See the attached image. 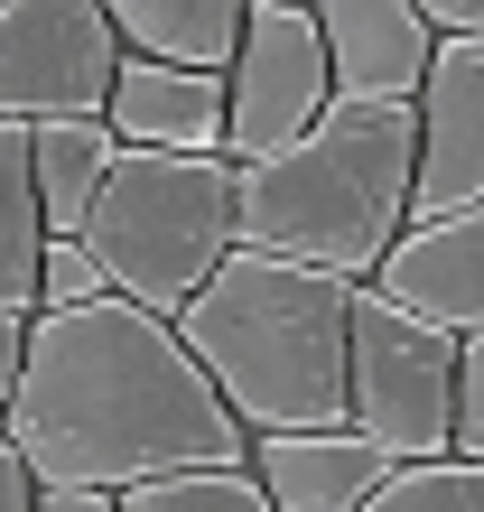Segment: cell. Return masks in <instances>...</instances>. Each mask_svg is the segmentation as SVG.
I'll list each match as a JSON object with an SVG mask.
<instances>
[{
	"label": "cell",
	"instance_id": "6da1fadb",
	"mask_svg": "<svg viewBox=\"0 0 484 512\" xmlns=\"http://www.w3.org/2000/svg\"><path fill=\"white\" fill-rule=\"evenodd\" d=\"M0 438L19 447V466L38 485H66V494L215 475V466H242V447H252L233 429V410L205 391V373L187 364V345L121 298L28 317V354H19Z\"/></svg>",
	"mask_w": 484,
	"mask_h": 512
},
{
	"label": "cell",
	"instance_id": "7a4b0ae2",
	"mask_svg": "<svg viewBox=\"0 0 484 512\" xmlns=\"http://www.w3.org/2000/svg\"><path fill=\"white\" fill-rule=\"evenodd\" d=\"M345 326V280L270 252H224L215 280L168 317V336L187 345V364L233 410L242 438H308L345 429Z\"/></svg>",
	"mask_w": 484,
	"mask_h": 512
},
{
	"label": "cell",
	"instance_id": "3957f363",
	"mask_svg": "<svg viewBox=\"0 0 484 512\" xmlns=\"http://www.w3.org/2000/svg\"><path fill=\"white\" fill-rule=\"evenodd\" d=\"M410 233V103H326L308 140L233 168V252H270L373 289L382 252Z\"/></svg>",
	"mask_w": 484,
	"mask_h": 512
},
{
	"label": "cell",
	"instance_id": "277c9868",
	"mask_svg": "<svg viewBox=\"0 0 484 512\" xmlns=\"http://www.w3.org/2000/svg\"><path fill=\"white\" fill-rule=\"evenodd\" d=\"M94 252L103 289L140 317H177L187 298L215 280L233 252V168L224 159H149V149H112V177L94 215L75 233Z\"/></svg>",
	"mask_w": 484,
	"mask_h": 512
},
{
	"label": "cell",
	"instance_id": "5b68a950",
	"mask_svg": "<svg viewBox=\"0 0 484 512\" xmlns=\"http://www.w3.org/2000/svg\"><path fill=\"white\" fill-rule=\"evenodd\" d=\"M447 401H457V336L401 317L391 298L354 289L345 326V429L391 466L447 457Z\"/></svg>",
	"mask_w": 484,
	"mask_h": 512
},
{
	"label": "cell",
	"instance_id": "8992f818",
	"mask_svg": "<svg viewBox=\"0 0 484 512\" xmlns=\"http://www.w3.org/2000/svg\"><path fill=\"white\" fill-rule=\"evenodd\" d=\"M326 38L298 0H242V47L224 66V168H261L326 122Z\"/></svg>",
	"mask_w": 484,
	"mask_h": 512
},
{
	"label": "cell",
	"instance_id": "52a82bcc",
	"mask_svg": "<svg viewBox=\"0 0 484 512\" xmlns=\"http://www.w3.org/2000/svg\"><path fill=\"white\" fill-rule=\"evenodd\" d=\"M121 75L103 0H0V122H103V94Z\"/></svg>",
	"mask_w": 484,
	"mask_h": 512
},
{
	"label": "cell",
	"instance_id": "ba28073f",
	"mask_svg": "<svg viewBox=\"0 0 484 512\" xmlns=\"http://www.w3.org/2000/svg\"><path fill=\"white\" fill-rule=\"evenodd\" d=\"M484 205V47L438 38L410 103V224Z\"/></svg>",
	"mask_w": 484,
	"mask_h": 512
},
{
	"label": "cell",
	"instance_id": "9c48e42d",
	"mask_svg": "<svg viewBox=\"0 0 484 512\" xmlns=\"http://www.w3.org/2000/svg\"><path fill=\"white\" fill-rule=\"evenodd\" d=\"M373 298H391L401 317L438 326V336H484V205L410 224L401 243L382 252Z\"/></svg>",
	"mask_w": 484,
	"mask_h": 512
},
{
	"label": "cell",
	"instance_id": "30bf717a",
	"mask_svg": "<svg viewBox=\"0 0 484 512\" xmlns=\"http://www.w3.org/2000/svg\"><path fill=\"white\" fill-rule=\"evenodd\" d=\"M317 38H326V94L336 103H419L438 56L419 0H326Z\"/></svg>",
	"mask_w": 484,
	"mask_h": 512
},
{
	"label": "cell",
	"instance_id": "8fae6325",
	"mask_svg": "<svg viewBox=\"0 0 484 512\" xmlns=\"http://www.w3.org/2000/svg\"><path fill=\"white\" fill-rule=\"evenodd\" d=\"M103 131L112 149H149V159H224V75H168L121 56Z\"/></svg>",
	"mask_w": 484,
	"mask_h": 512
},
{
	"label": "cell",
	"instance_id": "7c38bea8",
	"mask_svg": "<svg viewBox=\"0 0 484 512\" xmlns=\"http://www.w3.org/2000/svg\"><path fill=\"white\" fill-rule=\"evenodd\" d=\"M242 475L261 485L270 512H363V494L391 475V457L363 447L354 429H308V438H252Z\"/></svg>",
	"mask_w": 484,
	"mask_h": 512
},
{
	"label": "cell",
	"instance_id": "4fadbf2b",
	"mask_svg": "<svg viewBox=\"0 0 484 512\" xmlns=\"http://www.w3.org/2000/svg\"><path fill=\"white\" fill-rule=\"evenodd\" d=\"M103 19L131 66L168 75H224L242 47V0H103Z\"/></svg>",
	"mask_w": 484,
	"mask_h": 512
},
{
	"label": "cell",
	"instance_id": "5bb4252c",
	"mask_svg": "<svg viewBox=\"0 0 484 512\" xmlns=\"http://www.w3.org/2000/svg\"><path fill=\"white\" fill-rule=\"evenodd\" d=\"M103 177H112V131L103 122H47V131H28V196H38L47 243H75V233H84Z\"/></svg>",
	"mask_w": 484,
	"mask_h": 512
},
{
	"label": "cell",
	"instance_id": "9a60e30c",
	"mask_svg": "<svg viewBox=\"0 0 484 512\" xmlns=\"http://www.w3.org/2000/svg\"><path fill=\"white\" fill-rule=\"evenodd\" d=\"M38 196H28V131L0 122V317H38Z\"/></svg>",
	"mask_w": 484,
	"mask_h": 512
},
{
	"label": "cell",
	"instance_id": "2e32d148",
	"mask_svg": "<svg viewBox=\"0 0 484 512\" xmlns=\"http://www.w3.org/2000/svg\"><path fill=\"white\" fill-rule=\"evenodd\" d=\"M363 512H484V466L475 457H429V466H391Z\"/></svg>",
	"mask_w": 484,
	"mask_h": 512
},
{
	"label": "cell",
	"instance_id": "e0dca14e",
	"mask_svg": "<svg viewBox=\"0 0 484 512\" xmlns=\"http://www.w3.org/2000/svg\"><path fill=\"white\" fill-rule=\"evenodd\" d=\"M112 512H270L261 485L242 466H215V475H159V485H131L112 494Z\"/></svg>",
	"mask_w": 484,
	"mask_h": 512
},
{
	"label": "cell",
	"instance_id": "ac0fdd59",
	"mask_svg": "<svg viewBox=\"0 0 484 512\" xmlns=\"http://www.w3.org/2000/svg\"><path fill=\"white\" fill-rule=\"evenodd\" d=\"M94 298H112V289H103V270H94V252H84V243H47V252H38V317L94 308Z\"/></svg>",
	"mask_w": 484,
	"mask_h": 512
},
{
	"label": "cell",
	"instance_id": "d6986e66",
	"mask_svg": "<svg viewBox=\"0 0 484 512\" xmlns=\"http://www.w3.org/2000/svg\"><path fill=\"white\" fill-rule=\"evenodd\" d=\"M447 457L484 466V336H457V401H447Z\"/></svg>",
	"mask_w": 484,
	"mask_h": 512
},
{
	"label": "cell",
	"instance_id": "ffe728a7",
	"mask_svg": "<svg viewBox=\"0 0 484 512\" xmlns=\"http://www.w3.org/2000/svg\"><path fill=\"white\" fill-rule=\"evenodd\" d=\"M419 19H429V38H466V47H484V0H419Z\"/></svg>",
	"mask_w": 484,
	"mask_h": 512
},
{
	"label": "cell",
	"instance_id": "44dd1931",
	"mask_svg": "<svg viewBox=\"0 0 484 512\" xmlns=\"http://www.w3.org/2000/svg\"><path fill=\"white\" fill-rule=\"evenodd\" d=\"M0 512H38V475L19 466V447L0 438Z\"/></svg>",
	"mask_w": 484,
	"mask_h": 512
},
{
	"label": "cell",
	"instance_id": "7402d4cb",
	"mask_svg": "<svg viewBox=\"0 0 484 512\" xmlns=\"http://www.w3.org/2000/svg\"><path fill=\"white\" fill-rule=\"evenodd\" d=\"M19 354H28V317H0V419H10V391H19Z\"/></svg>",
	"mask_w": 484,
	"mask_h": 512
},
{
	"label": "cell",
	"instance_id": "603a6c76",
	"mask_svg": "<svg viewBox=\"0 0 484 512\" xmlns=\"http://www.w3.org/2000/svg\"><path fill=\"white\" fill-rule=\"evenodd\" d=\"M38 512H112V494H66V485H38Z\"/></svg>",
	"mask_w": 484,
	"mask_h": 512
}]
</instances>
